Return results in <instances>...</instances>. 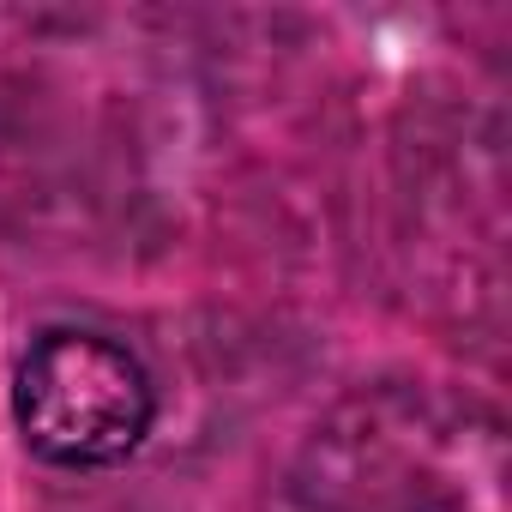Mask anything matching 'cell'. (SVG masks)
I'll return each mask as SVG.
<instances>
[{
    "label": "cell",
    "instance_id": "obj_1",
    "mask_svg": "<svg viewBox=\"0 0 512 512\" xmlns=\"http://www.w3.org/2000/svg\"><path fill=\"white\" fill-rule=\"evenodd\" d=\"M13 428L49 470H115L157 428L151 368L103 332L55 326L13 368Z\"/></svg>",
    "mask_w": 512,
    "mask_h": 512
}]
</instances>
